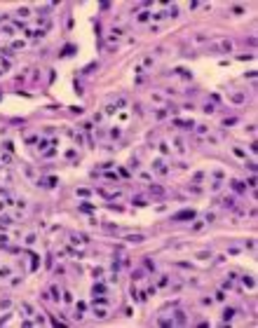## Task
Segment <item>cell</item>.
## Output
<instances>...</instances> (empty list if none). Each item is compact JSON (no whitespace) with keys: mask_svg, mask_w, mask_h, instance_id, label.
I'll use <instances>...</instances> for the list:
<instances>
[{"mask_svg":"<svg viewBox=\"0 0 258 328\" xmlns=\"http://www.w3.org/2000/svg\"><path fill=\"white\" fill-rule=\"evenodd\" d=\"M129 241H143V237H141V234H131V237H127Z\"/></svg>","mask_w":258,"mask_h":328,"instance_id":"obj_2","label":"cell"},{"mask_svg":"<svg viewBox=\"0 0 258 328\" xmlns=\"http://www.w3.org/2000/svg\"><path fill=\"white\" fill-rule=\"evenodd\" d=\"M185 218H195V211H181L174 216V220H185Z\"/></svg>","mask_w":258,"mask_h":328,"instance_id":"obj_1","label":"cell"}]
</instances>
